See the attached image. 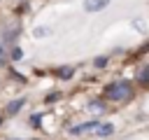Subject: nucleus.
<instances>
[{
	"label": "nucleus",
	"instance_id": "obj_1",
	"mask_svg": "<svg viewBox=\"0 0 149 140\" xmlns=\"http://www.w3.org/2000/svg\"><path fill=\"white\" fill-rule=\"evenodd\" d=\"M105 96H107L109 100H114V103H123V100H128V98L133 96V86H130V82L119 79V82H112V84L105 89Z\"/></svg>",
	"mask_w": 149,
	"mask_h": 140
},
{
	"label": "nucleus",
	"instance_id": "obj_10",
	"mask_svg": "<svg viewBox=\"0 0 149 140\" xmlns=\"http://www.w3.org/2000/svg\"><path fill=\"white\" fill-rule=\"evenodd\" d=\"M14 37H16V30H9V33H7V35H5V42H12V40H14Z\"/></svg>",
	"mask_w": 149,
	"mask_h": 140
},
{
	"label": "nucleus",
	"instance_id": "obj_12",
	"mask_svg": "<svg viewBox=\"0 0 149 140\" xmlns=\"http://www.w3.org/2000/svg\"><path fill=\"white\" fill-rule=\"evenodd\" d=\"M91 110H95V112H105V110H102V105H100V103H91Z\"/></svg>",
	"mask_w": 149,
	"mask_h": 140
},
{
	"label": "nucleus",
	"instance_id": "obj_13",
	"mask_svg": "<svg viewBox=\"0 0 149 140\" xmlns=\"http://www.w3.org/2000/svg\"><path fill=\"white\" fill-rule=\"evenodd\" d=\"M0 61H5V49H2V44H0Z\"/></svg>",
	"mask_w": 149,
	"mask_h": 140
},
{
	"label": "nucleus",
	"instance_id": "obj_6",
	"mask_svg": "<svg viewBox=\"0 0 149 140\" xmlns=\"http://www.w3.org/2000/svg\"><path fill=\"white\" fill-rule=\"evenodd\" d=\"M100 124L98 121H88V124H79V126H74L72 128V133H81V131H86V128H98Z\"/></svg>",
	"mask_w": 149,
	"mask_h": 140
},
{
	"label": "nucleus",
	"instance_id": "obj_9",
	"mask_svg": "<svg viewBox=\"0 0 149 140\" xmlns=\"http://www.w3.org/2000/svg\"><path fill=\"white\" fill-rule=\"evenodd\" d=\"M47 33H49V28H35V35H37V37H44Z\"/></svg>",
	"mask_w": 149,
	"mask_h": 140
},
{
	"label": "nucleus",
	"instance_id": "obj_7",
	"mask_svg": "<svg viewBox=\"0 0 149 140\" xmlns=\"http://www.w3.org/2000/svg\"><path fill=\"white\" fill-rule=\"evenodd\" d=\"M58 77H61V79H70V77H72V68H61V70H58Z\"/></svg>",
	"mask_w": 149,
	"mask_h": 140
},
{
	"label": "nucleus",
	"instance_id": "obj_2",
	"mask_svg": "<svg viewBox=\"0 0 149 140\" xmlns=\"http://www.w3.org/2000/svg\"><path fill=\"white\" fill-rule=\"evenodd\" d=\"M109 5V0H84V9L86 12H100Z\"/></svg>",
	"mask_w": 149,
	"mask_h": 140
},
{
	"label": "nucleus",
	"instance_id": "obj_11",
	"mask_svg": "<svg viewBox=\"0 0 149 140\" xmlns=\"http://www.w3.org/2000/svg\"><path fill=\"white\" fill-rule=\"evenodd\" d=\"M105 63H107V58H105V56H100V58H95V65H98V68H102Z\"/></svg>",
	"mask_w": 149,
	"mask_h": 140
},
{
	"label": "nucleus",
	"instance_id": "obj_8",
	"mask_svg": "<svg viewBox=\"0 0 149 140\" xmlns=\"http://www.w3.org/2000/svg\"><path fill=\"white\" fill-rule=\"evenodd\" d=\"M21 56H23V51H21L19 47H16V49H12V58H14V61H19Z\"/></svg>",
	"mask_w": 149,
	"mask_h": 140
},
{
	"label": "nucleus",
	"instance_id": "obj_4",
	"mask_svg": "<svg viewBox=\"0 0 149 140\" xmlns=\"http://www.w3.org/2000/svg\"><path fill=\"white\" fill-rule=\"evenodd\" d=\"M95 133H98V135H102V138H107V135H112V133H114V126H112V124H100Z\"/></svg>",
	"mask_w": 149,
	"mask_h": 140
},
{
	"label": "nucleus",
	"instance_id": "obj_3",
	"mask_svg": "<svg viewBox=\"0 0 149 140\" xmlns=\"http://www.w3.org/2000/svg\"><path fill=\"white\" fill-rule=\"evenodd\" d=\"M21 107H23V98H19V100H12V103L7 105V114H16Z\"/></svg>",
	"mask_w": 149,
	"mask_h": 140
},
{
	"label": "nucleus",
	"instance_id": "obj_5",
	"mask_svg": "<svg viewBox=\"0 0 149 140\" xmlns=\"http://www.w3.org/2000/svg\"><path fill=\"white\" fill-rule=\"evenodd\" d=\"M137 82H140L142 86H149V65H147V68H142V70L137 72Z\"/></svg>",
	"mask_w": 149,
	"mask_h": 140
}]
</instances>
